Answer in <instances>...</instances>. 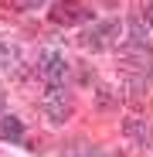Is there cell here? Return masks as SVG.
Here are the masks:
<instances>
[{
  "label": "cell",
  "mask_w": 153,
  "mask_h": 157,
  "mask_svg": "<svg viewBox=\"0 0 153 157\" xmlns=\"http://www.w3.org/2000/svg\"><path fill=\"white\" fill-rule=\"evenodd\" d=\"M38 72L48 86H65V75H68V58H65V51L58 48H48L44 55L38 58Z\"/></svg>",
  "instance_id": "1"
},
{
  "label": "cell",
  "mask_w": 153,
  "mask_h": 157,
  "mask_svg": "<svg viewBox=\"0 0 153 157\" xmlns=\"http://www.w3.org/2000/svg\"><path fill=\"white\" fill-rule=\"evenodd\" d=\"M41 109H44V116H48L51 123H65V120L71 116V96H68L61 86H48V92H44V99H41Z\"/></svg>",
  "instance_id": "2"
},
{
  "label": "cell",
  "mask_w": 153,
  "mask_h": 157,
  "mask_svg": "<svg viewBox=\"0 0 153 157\" xmlns=\"http://www.w3.org/2000/svg\"><path fill=\"white\" fill-rule=\"evenodd\" d=\"M119 21H102V24H95V28H89V34L82 38V44L85 48H92V51H102V48H112L116 41H119Z\"/></svg>",
  "instance_id": "3"
},
{
  "label": "cell",
  "mask_w": 153,
  "mask_h": 157,
  "mask_svg": "<svg viewBox=\"0 0 153 157\" xmlns=\"http://www.w3.org/2000/svg\"><path fill=\"white\" fill-rule=\"evenodd\" d=\"M85 17H89V7H82L78 0H58L51 7V21L55 24H78Z\"/></svg>",
  "instance_id": "4"
},
{
  "label": "cell",
  "mask_w": 153,
  "mask_h": 157,
  "mask_svg": "<svg viewBox=\"0 0 153 157\" xmlns=\"http://www.w3.org/2000/svg\"><path fill=\"white\" fill-rule=\"evenodd\" d=\"M129 41L140 44V48L153 44V17L150 14H133L129 17Z\"/></svg>",
  "instance_id": "5"
},
{
  "label": "cell",
  "mask_w": 153,
  "mask_h": 157,
  "mask_svg": "<svg viewBox=\"0 0 153 157\" xmlns=\"http://www.w3.org/2000/svg\"><path fill=\"white\" fill-rule=\"evenodd\" d=\"M126 137L153 150V120H126Z\"/></svg>",
  "instance_id": "6"
},
{
  "label": "cell",
  "mask_w": 153,
  "mask_h": 157,
  "mask_svg": "<svg viewBox=\"0 0 153 157\" xmlns=\"http://www.w3.org/2000/svg\"><path fill=\"white\" fill-rule=\"evenodd\" d=\"M0 137L10 140V144H20V140H24V123H20L17 116L4 113V116H0Z\"/></svg>",
  "instance_id": "7"
},
{
  "label": "cell",
  "mask_w": 153,
  "mask_h": 157,
  "mask_svg": "<svg viewBox=\"0 0 153 157\" xmlns=\"http://www.w3.org/2000/svg\"><path fill=\"white\" fill-rule=\"evenodd\" d=\"M99 106H102V109H116V106H119V89L99 86Z\"/></svg>",
  "instance_id": "8"
},
{
  "label": "cell",
  "mask_w": 153,
  "mask_h": 157,
  "mask_svg": "<svg viewBox=\"0 0 153 157\" xmlns=\"http://www.w3.org/2000/svg\"><path fill=\"white\" fill-rule=\"evenodd\" d=\"M48 0H14V7L17 10H34V7H44Z\"/></svg>",
  "instance_id": "9"
},
{
  "label": "cell",
  "mask_w": 153,
  "mask_h": 157,
  "mask_svg": "<svg viewBox=\"0 0 153 157\" xmlns=\"http://www.w3.org/2000/svg\"><path fill=\"white\" fill-rule=\"evenodd\" d=\"M82 157H102L99 150H92V147H82Z\"/></svg>",
  "instance_id": "10"
},
{
  "label": "cell",
  "mask_w": 153,
  "mask_h": 157,
  "mask_svg": "<svg viewBox=\"0 0 153 157\" xmlns=\"http://www.w3.org/2000/svg\"><path fill=\"white\" fill-rule=\"evenodd\" d=\"M150 17H153V10H150Z\"/></svg>",
  "instance_id": "11"
}]
</instances>
